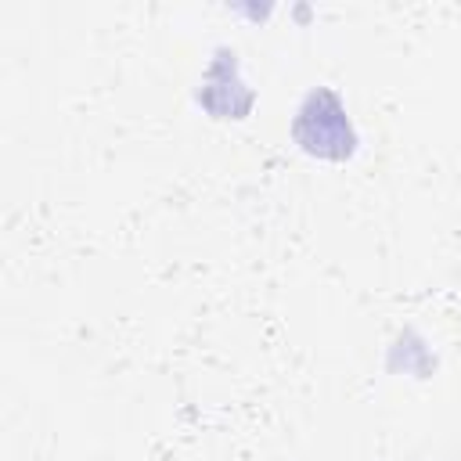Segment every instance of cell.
Listing matches in <instances>:
<instances>
[{
  "label": "cell",
  "mask_w": 461,
  "mask_h": 461,
  "mask_svg": "<svg viewBox=\"0 0 461 461\" xmlns=\"http://www.w3.org/2000/svg\"><path fill=\"white\" fill-rule=\"evenodd\" d=\"M295 140L321 158H346L353 151V126L335 94L317 90L303 101L295 115Z\"/></svg>",
  "instance_id": "obj_1"
}]
</instances>
